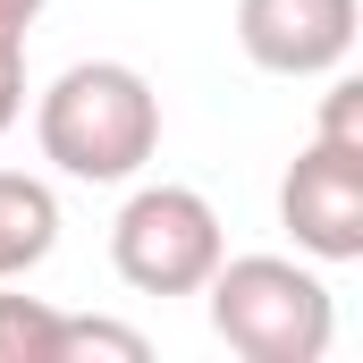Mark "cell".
Listing matches in <instances>:
<instances>
[{"label": "cell", "mask_w": 363, "mask_h": 363, "mask_svg": "<svg viewBox=\"0 0 363 363\" xmlns=\"http://www.w3.org/2000/svg\"><path fill=\"white\" fill-rule=\"evenodd\" d=\"M34 135H43V161L60 178L127 186L161 152V93L144 85V68H127V60H77L34 101Z\"/></svg>", "instance_id": "6da1fadb"}, {"label": "cell", "mask_w": 363, "mask_h": 363, "mask_svg": "<svg viewBox=\"0 0 363 363\" xmlns=\"http://www.w3.org/2000/svg\"><path fill=\"white\" fill-rule=\"evenodd\" d=\"M203 296H211L220 347L245 363H321L338 338V304H330L321 271H304L287 254H237V262L220 254Z\"/></svg>", "instance_id": "7a4b0ae2"}, {"label": "cell", "mask_w": 363, "mask_h": 363, "mask_svg": "<svg viewBox=\"0 0 363 363\" xmlns=\"http://www.w3.org/2000/svg\"><path fill=\"white\" fill-rule=\"evenodd\" d=\"M220 254H228L220 211L194 186H135L110 220V262L135 296H203Z\"/></svg>", "instance_id": "3957f363"}, {"label": "cell", "mask_w": 363, "mask_h": 363, "mask_svg": "<svg viewBox=\"0 0 363 363\" xmlns=\"http://www.w3.org/2000/svg\"><path fill=\"white\" fill-rule=\"evenodd\" d=\"M279 228L313 262H363V152L313 135L279 178Z\"/></svg>", "instance_id": "277c9868"}, {"label": "cell", "mask_w": 363, "mask_h": 363, "mask_svg": "<svg viewBox=\"0 0 363 363\" xmlns=\"http://www.w3.org/2000/svg\"><path fill=\"white\" fill-rule=\"evenodd\" d=\"M363 0H237V43L262 77H330L347 68Z\"/></svg>", "instance_id": "5b68a950"}, {"label": "cell", "mask_w": 363, "mask_h": 363, "mask_svg": "<svg viewBox=\"0 0 363 363\" xmlns=\"http://www.w3.org/2000/svg\"><path fill=\"white\" fill-rule=\"evenodd\" d=\"M51 245H60V194L26 169H0V287L43 271Z\"/></svg>", "instance_id": "8992f818"}, {"label": "cell", "mask_w": 363, "mask_h": 363, "mask_svg": "<svg viewBox=\"0 0 363 363\" xmlns=\"http://www.w3.org/2000/svg\"><path fill=\"white\" fill-rule=\"evenodd\" d=\"M0 363H60V304L0 296Z\"/></svg>", "instance_id": "52a82bcc"}, {"label": "cell", "mask_w": 363, "mask_h": 363, "mask_svg": "<svg viewBox=\"0 0 363 363\" xmlns=\"http://www.w3.org/2000/svg\"><path fill=\"white\" fill-rule=\"evenodd\" d=\"M152 338L127 321H93V313H60V363H144Z\"/></svg>", "instance_id": "ba28073f"}, {"label": "cell", "mask_w": 363, "mask_h": 363, "mask_svg": "<svg viewBox=\"0 0 363 363\" xmlns=\"http://www.w3.org/2000/svg\"><path fill=\"white\" fill-rule=\"evenodd\" d=\"M321 144H347L363 152V77H338L330 68V93H321V127H313Z\"/></svg>", "instance_id": "9c48e42d"}, {"label": "cell", "mask_w": 363, "mask_h": 363, "mask_svg": "<svg viewBox=\"0 0 363 363\" xmlns=\"http://www.w3.org/2000/svg\"><path fill=\"white\" fill-rule=\"evenodd\" d=\"M43 17V0H0V60H26V26Z\"/></svg>", "instance_id": "30bf717a"}, {"label": "cell", "mask_w": 363, "mask_h": 363, "mask_svg": "<svg viewBox=\"0 0 363 363\" xmlns=\"http://www.w3.org/2000/svg\"><path fill=\"white\" fill-rule=\"evenodd\" d=\"M17 110H26V60H0V135L17 127Z\"/></svg>", "instance_id": "8fae6325"}]
</instances>
